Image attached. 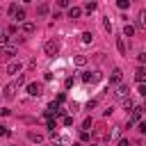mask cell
Listing matches in <instances>:
<instances>
[{"label": "cell", "instance_id": "23", "mask_svg": "<svg viewBox=\"0 0 146 146\" xmlns=\"http://www.w3.org/2000/svg\"><path fill=\"white\" fill-rule=\"evenodd\" d=\"M91 125H94V121H91V116H87V119L82 121V130H87V132H89V130H91Z\"/></svg>", "mask_w": 146, "mask_h": 146}, {"label": "cell", "instance_id": "29", "mask_svg": "<svg viewBox=\"0 0 146 146\" xmlns=\"http://www.w3.org/2000/svg\"><path fill=\"white\" fill-rule=\"evenodd\" d=\"M14 84H16V89H18L21 84H25V75H21V73H18V78H16V82H14Z\"/></svg>", "mask_w": 146, "mask_h": 146}, {"label": "cell", "instance_id": "26", "mask_svg": "<svg viewBox=\"0 0 146 146\" xmlns=\"http://www.w3.org/2000/svg\"><path fill=\"white\" fill-rule=\"evenodd\" d=\"M116 7L119 9H128L130 7V0H116Z\"/></svg>", "mask_w": 146, "mask_h": 146}, {"label": "cell", "instance_id": "24", "mask_svg": "<svg viewBox=\"0 0 146 146\" xmlns=\"http://www.w3.org/2000/svg\"><path fill=\"white\" fill-rule=\"evenodd\" d=\"M94 41V34L91 32H82V43H91Z\"/></svg>", "mask_w": 146, "mask_h": 146}, {"label": "cell", "instance_id": "10", "mask_svg": "<svg viewBox=\"0 0 146 146\" xmlns=\"http://www.w3.org/2000/svg\"><path fill=\"white\" fill-rule=\"evenodd\" d=\"M27 139H30L32 144H41V141H43V135H41V132H34V130H30V132H27Z\"/></svg>", "mask_w": 146, "mask_h": 146}, {"label": "cell", "instance_id": "41", "mask_svg": "<svg viewBox=\"0 0 146 146\" xmlns=\"http://www.w3.org/2000/svg\"><path fill=\"white\" fill-rule=\"evenodd\" d=\"M144 98H146V96H144Z\"/></svg>", "mask_w": 146, "mask_h": 146}, {"label": "cell", "instance_id": "25", "mask_svg": "<svg viewBox=\"0 0 146 146\" xmlns=\"http://www.w3.org/2000/svg\"><path fill=\"white\" fill-rule=\"evenodd\" d=\"M16 11H18V5H16V2H14V5H9V9H7V14H9L11 18L16 16Z\"/></svg>", "mask_w": 146, "mask_h": 146}, {"label": "cell", "instance_id": "30", "mask_svg": "<svg viewBox=\"0 0 146 146\" xmlns=\"http://www.w3.org/2000/svg\"><path fill=\"white\" fill-rule=\"evenodd\" d=\"M80 139H82V141H91V135H89L87 130H82V135H80Z\"/></svg>", "mask_w": 146, "mask_h": 146}, {"label": "cell", "instance_id": "34", "mask_svg": "<svg viewBox=\"0 0 146 146\" xmlns=\"http://www.w3.org/2000/svg\"><path fill=\"white\" fill-rule=\"evenodd\" d=\"M139 94H141V96H146V82H141V84H139Z\"/></svg>", "mask_w": 146, "mask_h": 146}, {"label": "cell", "instance_id": "37", "mask_svg": "<svg viewBox=\"0 0 146 146\" xmlns=\"http://www.w3.org/2000/svg\"><path fill=\"white\" fill-rule=\"evenodd\" d=\"M52 146H62V144H59V141H52Z\"/></svg>", "mask_w": 146, "mask_h": 146}, {"label": "cell", "instance_id": "9", "mask_svg": "<svg viewBox=\"0 0 146 146\" xmlns=\"http://www.w3.org/2000/svg\"><path fill=\"white\" fill-rule=\"evenodd\" d=\"M21 68H23V64H21V62H9L7 73H9V75H18V73H21Z\"/></svg>", "mask_w": 146, "mask_h": 146}, {"label": "cell", "instance_id": "6", "mask_svg": "<svg viewBox=\"0 0 146 146\" xmlns=\"http://www.w3.org/2000/svg\"><path fill=\"white\" fill-rule=\"evenodd\" d=\"M100 78H103V75H100L98 71H87V73H82V80H84V82H91V84L98 82Z\"/></svg>", "mask_w": 146, "mask_h": 146}, {"label": "cell", "instance_id": "16", "mask_svg": "<svg viewBox=\"0 0 146 146\" xmlns=\"http://www.w3.org/2000/svg\"><path fill=\"white\" fill-rule=\"evenodd\" d=\"M137 25H139V27H146V9L139 11V16H137Z\"/></svg>", "mask_w": 146, "mask_h": 146}, {"label": "cell", "instance_id": "21", "mask_svg": "<svg viewBox=\"0 0 146 146\" xmlns=\"http://www.w3.org/2000/svg\"><path fill=\"white\" fill-rule=\"evenodd\" d=\"M96 7H98V5H96L94 0H89V2H87V7H84V11H87V14H94V11H96Z\"/></svg>", "mask_w": 146, "mask_h": 146}, {"label": "cell", "instance_id": "36", "mask_svg": "<svg viewBox=\"0 0 146 146\" xmlns=\"http://www.w3.org/2000/svg\"><path fill=\"white\" fill-rule=\"evenodd\" d=\"M119 146H130V144H128V139H121V144H119Z\"/></svg>", "mask_w": 146, "mask_h": 146}, {"label": "cell", "instance_id": "19", "mask_svg": "<svg viewBox=\"0 0 146 146\" xmlns=\"http://www.w3.org/2000/svg\"><path fill=\"white\" fill-rule=\"evenodd\" d=\"M132 107H135V103H132V98H130V96H128V98H123V110H125V112H130Z\"/></svg>", "mask_w": 146, "mask_h": 146}, {"label": "cell", "instance_id": "33", "mask_svg": "<svg viewBox=\"0 0 146 146\" xmlns=\"http://www.w3.org/2000/svg\"><path fill=\"white\" fill-rule=\"evenodd\" d=\"M64 125H73V116H64Z\"/></svg>", "mask_w": 146, "mask_h": 146}, {"label": "cell", "instance_id": "20", "mask_svg": "<svg viewBox=\"0 0 146 146\" xmlns=\"http://www.w3.org/2000/svg\"><path fill=\"white\" fill-rule=\"evenodd\" d=\"M46 128H48L50 132H55V128H57V121H55L52 116H48V121H46Z\"/></svg>", "mask_w": 146, "mask_h": 146}, {"label": "cell", "instance_id": "15", "mask_svg": "<svg viewBox=\"0 0 146 146\" xmlns=\"http://www.w3.org/2000/svg\"><path fill=\"white\" fill-rule=\"evenodd\" d=\"M116 48H119V52H121V55H128V50H125V41H123V36H119V39H116Z\"/></svg>", "mask_w": 146, "mask_h": 146}, {"label": "cell", "instance_id": "11", "mask_svg": "<svg viewBox=\"0 0 146 146\" xmlns=\"http://www.w3.org/2000/svg\"><path fill=\"white\" fill-rule=\"evenodd\" d=\"M135 80H137L139 84H141V82H146V68H144V66H139V68L135 71Z\"/></svg>", "mask_w": 146, "mask_h": 146}, {"label": "cell", "instance_id": "40", "mask_svg": "<svg viewBox=\"0 0 146 146\" xmlns=\"http://www.w3.org/2000/svg\"><path fill=\"white\" fill-rule=\"evenodd\" d=\"M0 36H2V32H0Z\"/></svg>", "mask_w": 146, "mask_h": 146}, {"label": "cell", "instance_id": "1", "mask_svg": "<svg viewBox=\"0 0 146 146\" xmlns=\"http://www.w3.org/2000/svg\"><path fill=\"white\" fill-rule=\"evenodd\" d=\"M43 52H46L48 57L59 55V41H57V39H48V41L43 43Z\"/></svg>", "mask_w": 146, "mask_h": 146}, {"label": "cell", "instance_id": "12", "mask_svg": "<svg viewBox=\"0 0 146 146\" xmlns=\"http://www.w3.org/2000/svg\"><path fill=\"white\" fill-rule=\"evenodd\" d=\"M80 16H82V9H80V7H68V18L75 21V18H80Z\"/></svg>", "mask_w": 146, "mask_h": 146}, {"label": "cell", "instance_id": "13", "mask_svg": "<svg viewBox=\"0 0 146 146\" xmlns=\"http://www.w3.org/2000/svg\"><path fill=\"white\" fill-rule=\"evenodd\" d=\"M48 11H50V7H48V2H41V5L36 7V14H39V16H46Z\"/></svg>", "mask_w": 146, "mask_h": 146}, {"label": "cell", "instance_id": "14", "mask_svg": "<svg viewBox=\"0 0 146 146\" xmlns=\"http://www.w3.org/2000/svg\"><path fill=\"white\" fill-rule=\"evenodd\" d=\"M34 30H36V25H34V23H30V21H25V23H23V32H25V34H32Z\"/></svg>", "mask_w": 146, "mask_h": 146}, {"label": "cell", "instance_id": "27", "mask_svg": "<svg viewBox=\"0 0 146 146\" xmlns=\"http://www.w3.org/2000/svg\"><path fill=\"white\" fill-rule=\"evenodd\" d=\"M57 7L59 9H68L71 7V0H57Z\"/></svg>", "mask_w": 146, "mask_h": 146}, {"label": "cell", "instance_id": "39", "mask_svg": "<svg viewBox=\"0 0 146 146\" xmlns=\"http://www.w3.org/2000/svg\"><path fill=\"white\" fill-rule=\"evenodd\" d=\"M71 146H80V144H71Z\"/></svg>", "mask_w": 146, "mask_h": 146}, {"label": "cell", "instance_id": "7", "mask_svg": "<svg viewBox=\"0 0 146 146\" xmlns=\"http://www.w3.org/2000/svg\"><path fill=\"white\" fill-rule=\"evenodd\" d=\"M123 80V71L121 68H112V73H110V84H119Z\"/></svg>", "mask_w": 146, "mask_h": 146}, {"label": "cell", "instance_id": "32", "mask_svg": "<svg viewBox=\"0 0 146 146\" xmlns=\"http://www.w3.org/2000/svg\"><path fill=\"white\" fill-rule=\"evenodd\" d=\"M137 62H139V64H146V52H139V55H137Z\"/></svg>", "mask_w": 146, "mask_h": 146}, {"label": "cell", "instance_id": "5", "mask_svg": "<svg viewBox=\"0 0 146 146\" xmlns=\"http://www.w3.org/2000/svg\"><path fill=\"white\" fill-rule=\"evenodd\" d=\"M14 55H16L14 46H0V57L2 59H14Z\"/></svg>", "mask_w": 146, "mask_h": 146}, {"label": "cell", "instance_id": "31", "mask_svg": "<svg viewBox=\"0 0 146 146\" xmlns=\"http://www.w3.org/2000/svg\"><path fill=\"white\" fill-rule=\"evenodd\" d=\"M137 130H139L141 135H146V121H139V125H137Z\"/></svg>", "mask_w": 146, "mask_h": 146}, {"label": "cell", "instance_id": "17", "mask_svg": "<svg viewBox=\"0 0 146 146\" xmlns=\"http://www.w3.org/2000/svg\"><path fill=\"white\" fill-rule=\"evenodd\" d=\"M132 34H135V25L125 23V25H123V36H132Z\"/></svg>", "mask_w": 146, "mask_h": 146}, {"label": "cell", "instance_id": "35", "mask_svg": "<svg viewBox=\"0 0 146 146\" xmlns=\"http://www.w3.org/2000/svg\"><path fill=\"white\" fill-rule=\"evenodd\" d=\"M0 135H9V130H7V128H2V125H0Z\"/></svg>", "mask_w": 146, "mask_h": 146}, {"label": "cell", "instance_id": "4", "mask_svg": "<svg viewBox=\"0 0 146 146\" xmlns=\"http://www.w3.org/2000/svg\"><path fill=\"white\" fill-rule=\"evenodd\" d=\"M2 96H5L7 100H14V98H16V84H14V82L5 84V89H2Z\"/></svg>", "mask_w": 146, "mask_h": 146}, {"label": "cell", "instance_id": "8", "mask_svg": "<svg viewBox=\"0 0 146 146\" xmlns=\"http://www.w3.org/2000/svg\"><path fill=\"white\" fill-rule=\"evenodd\" d=\"M128 91H130V89H128V84H123V82H119V84H116V91H114V96L123 100V98H128Z\"/></svg>", "mask_w": 146, "mask_h": 146}, {"label": "cell", "instance_id": "18", "mask_svg": "<svg viewBox=\"0 0 146 146\" xmlns=\"http://www.w3.org/2000/svg\"><path fill=\"white\" fill-rule=\"evenodd\" d=\"M73 64H75V66H84V64H87V57H84V55H75V57H73Z\"/></svg>", "mask_w": 146, "mask_h": 146}, {"label": "cell", "instance_id": "2", "mask_svg": "<svg viewBox=\"0 0 146 146\" xmlns=\"http://www.w3.org/2000/svg\"><path fill=\"white\" fill-rule=\"evenodd\" d=\"M144 110H146L144 105H135V107H132V110L128 112V114H130L128 119H130V121H139V119L144 116Z\"/></svg>", "mask_w": 146, "mask_h": 146}, {"label": "cell", "instance_id": "28", "mask_svg": "<svg viewBox=\"0 0 146 146\" xmlns=\"http://www.w3.org/2000/svg\"><path fill=\"white\" fill-rule=\"evenodd\" d=\"M103 27H105V32H107V34L112 32V23H110V18H103Z\"/></svg>", "mask_w": 146, "mask_h": 146}, {"label": "cell", "instance_id": "3", "mask_svg": "<svg viewBox=\"0 0 146 146\" xmlns=\"http://www.w3.org/2000/svg\"><path fill=\"white\" fill-rule=\"evenodd\" d=\"M25 89H27V94H30V96H41V91H43V84H41V82H30Z\"/></svg>", "mask_w": 146, "mask_h": 146}, {"label": "cell", "instance_id": "38", "mask_svg": "<svg viewBox=\"0 0 146 146\" xmlns=\"http://www.w3.org/2000/svg\"><path fill=\"white\" fill-rule=\"evenodd\" d=\"M23 2H25V5H27V2H32V0H23Z\"/></svg>", "mask_w": 146, "mask_h": 146}, {"label": "cell", "instance_id": "22", "mask_svg": "<svg viewBox=\"0 0 146 146\" xmlns=\"http://www.w3.org/2000/svg\"><path fill=\"white\" fill-rule=\"evenodd\" d=\"M14 21H18V23H25V9H18V11H16V16H14Z\"/></svg>", "mask_w": 146, "mask_h": 146}]
</instances>
